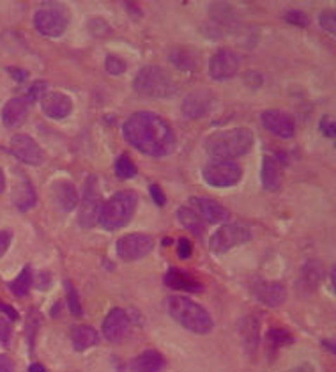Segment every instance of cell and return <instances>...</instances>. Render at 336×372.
Here are the masks:
<instances>
[{
    "label": "cell",
    "instance_id": "cell-1",
    "mask_svg": "<svg viewBox=\"0 0 336 372\" xmlns=\"http://www.w3.org/2000/svg\"><path fill=\"white\" fill-rule=\"evenodd\" d=\"M122 135L129 146L150 158H164L176 149V133L161 115L136 112L126 119Z\"/></svg>",
    "mask_w": 336,
    "mask_h": 372
},
{
    "label": "cell",
    "instance_id": "cell-2",
    "mask_svg": "<svg viewBox=\"0 0 336 372\" xmlns=\"http://www.w3.org/2000/svg\"><path fill=\"white\" fill-rule=\"evenodd\" d=\"M205 153L212 160H230L243 156L253 146V133L248 128H232L216 132L205 140Z\"/></svg>",
    "mask_w": 336,
    "mask_h": 372
},
{
    "label": "cell",
    "instance_id": "cell-3",
    "mask_svg": "<svg viewBox=\"0 0 336 372\" xmlns=\"http://www.w3.org/2000/svg\"><path fill=\"white\" fill-rule=\"evenodd\" d=\"M167 310L183 328L198 333V335H205L215 326L211 314L200 303L188 296H181V294L170 296L167 300Z\"/></svg>",
    "mask_w": 336,
    "mask_h": 372
},
{
    "label": "cell",
    "instance_id": "cell-4",
    "mask_svg": "<svg viewBox=\"0 0 336 372\" xmlns=\"http://www.w3.org/2000/svg\"><path fill=\"white\" fill-rule=\"evenodd\" d=\"M138 206V197L133 190H121L101 206L97 222L104 231H119L129 223Z\"/></svg>",
    "mask_w": 336,
    "mask_h": 372
},
{
    "label": "cell",
    "instance_id": "cell-5",
    "mask_svg": "<svg viewBox=\"0 0 336 372\" xmlns=\"http://www.w3.org/2000/svg\"><path fill=\"white\" fill-rule=\"evenodd\" d=\"M133 89L140 94V96L147 98H170L176 93V83H174L172 76L168 75L160 66H147V68L140 69L136 76L133 79Z\"/></svg>",
    "mask_w": 336,
    "mask_h": 372
},
{
    "label": "cell",
    "instance_id": "cell-6",
    "mask_svg": "<svg viewBox=\"0 0 336 372\" xmlns=\"http://www.w3.org/2000/svg\"><path fill=\"white\" fill-rule=\"evenodd\" d=\"M202 178L212 188H230L243 178V170L236 161L212 160L202 168Z\"/></svg>",
    "mask_w": 336,
    "mask_h": 372
},
{
    "label": "cell",
    "instance_id": "cell-7",
    "mask_svg": "<svg viewBox=\"0 0 336 372\" xmlns=\"http://www.w3.org/2000/svg\"><path fill=\"white\" fill-rule=\"evenodd\" d=\"M101 192L97 186L96 175H89L83 186L82 201H80L78 209V223L85 229L92 227L97 222V216L101 211Z\"/></svg>",
    "mask_w": 336,
    "mask_h": 372
},
{
    "label": "cell",
    "instance_id": "cell-8",
    "mask_svg": "<svg viewBox=\"0 0 336 372\" xmlns=\"http://www.w3.org/2000/svg\"><path fill=\"white\" fill-rule=\"evenodd\" d=\"M251 240L250 229L239 223H229V226H222L209 240V248L215 254H225L230 248L243 245Z\"/></svg>",
    "mask_w": 336,
    "mask_h": 372
},
{
    "label": "cell",
    "instance_id": "cell-9",
    "mask_svg": "<svg viewBox=\"0 0 336 372\" xmlns=\"http://www.w3.org/2000/svg\"><path fill=\"white\" fill-rule=\"evenodd\" d=\"M115 248H117V255L122 259V261L131 262L149 255L154 248V241L149 234L135 233L119 238L117 247Z\"/></svg>",
    "mask_w": 336,
    "mask_h": 372
},
{
    "label": "cell",
    "instance_id": "cell-10",
    "mask_svg": "<svg viewBox=\"0 0 336 372\" xmlns=\"http://www.w3.org/2000/svg\"><path fill=\"white\" fill-rule=\"evenodd\" d=\"M237 71H239V57L236 55V52L229 50V48H222L216 52L209 62V75L216 82L234 79Z\"/></svg>",
    "mask_w": 336,
    "mask_h": 372
},
{
    "label": "cell",
    "instance_id": "cell-11",
    "mask_svg": "<svg viewBox=\"0 0 336 372\" xmlns=\"http://www.w3.org/2000/svg\"><path fill=\"white\" fill-rule=\"evenodd\" d=\"M11 153L27 165H34L36 167V165L44 163V151L41 149V146L32 136L25 135V133H18V135L13 136Z\"/></svg>",
    "mask_w": 336,
    "mask_h": 372
},
{
    "label": "cell",
    "instance_id": "cell-12",
    "mask_svg": "<svg viewBox=\"0 0 336 372\" xmlns=\"http://www.w3.org/2000/svg\"><path fill=\"white\" fill-rule=\"evenodd\" d=\"M262 126L278 139H292L296 133V122L282 110H265L260 114Z\"/></svg>",
    "mask_w": 336,
    "mask_h": 372
},
{
    "label": "cell",
    "instance_id": "cell-13",
    "mask_svg": "<svg viewBox=\"0 0 336 372\" xmlns=\"http://www.w3.org/2000/svg\"><path fill=\"white\" fill-rule=\"evenodd\" d=\"M66 18L57 9H41L34 15V27L44 37L62 36L66 29Z\"/></svg>",
    "mask_w": 336,
    "mask_h": 372
},
{
    "label": "cell",
    "instance_id": "cell-14",
    "mask_svg": "<svg viewBox=\"0 0 336 372\" xmlns=\"http://www.w3.org/2000/svg\"><path fill=\"white\" fill-rule=\"evenodd\" d=\"M129 326L128 314L122 308H112L103 321V333L110 342H121L129 333Z\"/></svg>",
    "mask_w": 336,
    "mask_h": 372
},
{
    "label": "cell",
    "instance_id": "cell-15",
    "mask_svg": "<svg viewBox=\"0 0 336 372\" xmlns=\"http://www.w3.org/2000/svg\"><path fill=\"white\" fill-rule=\"evenodd\" d=\"M41 108L50 119H66L73 112V101L61 91H48L41 100Z\"/></svg>",
    "mask_w": 336,
    "mask_h": 372
},
{
    "label": "cell",
    "instance_id": "cell-16",
    "mask_svg": "<svg viewBox=\"0 0 336 372\" xmlns=\"http://www.w3.org/2000/svg\"><path fill=\"white\" fill-rule=\"evenodd\" d=\"M212 105V94L211 91L205 89H198V91H191L183 101V114L190 119H198L202 115H205L209 112Z\"/></svg>",
    "mask_w": 336,
    "mask_h": 372
},
{
    "label": "cell",
    "instance_id": "cell-17",
    "mask_svg": "<svg viewBox=\"0 0 336 372\" xmlns=\"http://www.w3.org/2000/svg\"><path fill=\"white\" fill-rule=\"evenodd\" d=\"M191 204L195 206V209L198 211L200 219L204 220V223H222L230 219V213L220 202H216L215 199L198 197L193 199Z\"/></svg>",
    "mask_w": 336,
    "mask_h": 372
},
{
    "label": "cell",
    "instance_id": "cell-18",
    "mask_svg": "<svg viewBox=\"0 0 336 372\" xmlns=\"http://www.w3.org/2000/svg\"><path fill=\"white\" fill-rule=\"evenodd\" d=\"M27 114H29V105L23 98H11L8 103L2 107V122L6 128L13 129L18 128L23 121H25Z\"/></svg>",
    "mask_w": 336,
    "mask_h": 372
},
{
    "label": "cell",
    "instance_id": "cell-19",
    "mask_svg": "<svg viewBox=\"0 0 336 372\" xmlns=\"http://www.w3.org/2000/svg\"><path fill=\"white\" fill-rule=\"evenodd\" d=\"M52 194H54L55 204L62 211H73L78 206V192L76 186L69 181H57L52 186Z\"/></svg>",
    "mask_w": 336,
    "mask_h": 372
},
{
    "label": "cell",
    "instance_id": "cell-20",
    "mask_svg": "<svg viewBox=\"0 0 336 372\" xmlns=\"http://www.w3.org/2000/svg\"><path fill=\"white\" fill-rule=\"evenodd\" d=\"M164 284H167L170 289L188 291V293H200V291L204 289V286H202L195 277L188 275V273L183 272V269H176V268H172L167 275H164Z\"/></svg>",
    "mask_w": 336,
    "mask_h": 372
},
{
    "label": "cell",
    "instance_id": "cell-21",
    "mask_svg": "<svg viewBox=\"0 0 336 372\" xmlns=\"http://www.w3.org/2000/svg\"><path fill=\"white\" fill-rule=\"evenodd\" d=\"M262 186L268 192H278L282 186V168L280 163L272 156L262 158V168H260Z\"/></svg>",
    "mask_w": 336,
    "mask_h": 372
},
{
    "label": "cell",
    "instance_id": "cell-22",
    "mask_svg": "<svg viewBox=\"0 0 336 372\" xmlns=\"http://www.w3.org/2000/svg\"><path fill=\"white\" fill-rule=\"evenodd\" d=\"M13 204L20 211H27L36 204V192L27 179H20V182H16L15 188H13Z\"/></svg>",
    "mask_w": 336,
    "mask_h": 372
},
{
    "label": "cell",
    "instance_id": "cell-23",
    "mask_svg": "<svg viewBox=\"0 0 336 372\" xmlns=\"http://www.w3.org/2000/svg\"><path fill=\"white\" fill-rule=\"evenodd\" d=\"M255 294H257L258 300L268 305V307H278V305H282L283 301H285L287 296L285 287L278 282L262 284V286L257 287Z\"/></svg>",
    "mask_w": 336,
    "mask_h": 372
},
{
    "label": "cell",
    "instance_id": "cell-24",
    "mask_svg": "<svg viewBox=\"0 0 336 372\" xmlns=\"http://www.w3.org/2000/svg\"><path fill=\"white\" fill-rule=\"evenodd\" d=\"M164 367V358L160 351H143L140 356L133 361V371L135 372H160Z\"/></svg>",
    "mask_w": 336,
    "mask_h": 372
},
{
    "label": "cell",
    "instance_id": "cell-25",
    "mask_svg": "<svg viewBox=\"0 0 336 372\" xmlns=\"http://www.w3.org/2000/svg\"><path fill=\"white\" fill-rule=\"evenodd\" d=\"M177 219H179V222L183 223L188 231H191V233L197 234V236H200V234L204 233V220L200 219V215H198V211L195 209V206L191 204V202L190 204L181 206V208L177 209Z\"/></svg>",
    "mask_w": 336,
    "mask_h": 372
},
{
    "label": "cell",
    "instance_id": "cell-26",
    "mask_svg": "<svg viewBox=\"0 0 336 372\" xmlns=\"http://www.w3.org/2000/svg\"><path fill=\"white\" fill-rule=\"evenodd\" d=\"M97 332L89 325H78L71 332V342L76 351H85L97 344Z\"/></svg>",
    "mask_w": 336,
    "mask_h": 372
},
{
    "label": "cell",
    "instance_id": "cell-27",
    "mask_svg": "<svg viewBox=\"0 0 336 372\" xmlns=\"http://www.w3.org/2000/svg\"><path fill=\"white\" fill-rule=\"evenodd\" d=\"M32 269H30V266H25L22 273L9 284V287H11V291L16 296H25L30 291V286H32Z\"/></svg>",
    "mask_w": 336,
    "mask_h": 372
},
{
    "label": "cell",
    "instance_id": "cell-28",
    "mask_svg": "<svg viewBox=\"0 0 336 372\" xmlns=\"http://www.w3.org/2000/svg\"><path fill=\"white\" fill-rule=\"evenodd\" d=\"M115 174L119 179H131L136 175V167L128 154H121L115 161Z\"/></svg>",
    "mask_w": 336,
    "mask_h": 372
},
{
    "label": "cell",
    "instance_id": "cell-29",
    "mask_svg": "<svg viewBox=\"0 0 336 372\" xmlns=\"http://www.w3.org/2000/svg\"><path fill=\"white\" fill-rule=\"evenodd\" d=\"M47 93H48V83L43 82V80H37V82H34L32 86L27 89V94H25V98H23V100L27 101V105L36 103V101L43 100V96Z\"/></svg>",
    "mask_w": 336,
    "mask_h": 372
},
{
    "label": "cell",
    "instance_id": "cell-30",
    "mask_svg": "<svg viewBox=\"0 0 336 372\" xmlns=\"http://www.w3.org/2000/svg\"><path fill=\"white\" fill-rule=\"evenodd\" d=\"M318 23H320V27L325 33L336 37V11H332V9L322 11L320 15H318Z\"/></svg>",
    "mask_w": 336,
    "mask_h": 372
},
{
    "label": "cell",
    "instance_id": "cell-31",
    "mask_svg": "<svg viewBox=\"0 0 336 372\" xmlns=\"http://www.w3.org/2000/svg\"><path fill=\"white\" fill-rule=\"evenodd\" d=\"M269 342H271V346L275 347V349H278V347L292 342V337H290V333L285 332V330L272 328L271 332H269Z\"/></svg>",
    "mask_w": 336,
    "mask_h": 372
},
{
    "label": "cell",
    "instance_id": "cell-32",
    "mask_svg": "<svg viewBox=\"0 0 336 372\" xmlns=\"http://www.w3.org/2000/svg\"><path fill=\"white\" fill-rule=\"evenodd\" d=\"M66 289H68V307L71 310L73 315H82V307H80V300L78 294H76V289L71 286V282H66Z\"/></svg>",
    "mask_w": 336,
    "mask_h": 372
},
{
    "label": "cell",
    "instance_id": "cell-33",
    "mask_svg": "<svg viewBox=\"0 0 336 372\" xmlns=\"http://www.w3.org/2000/svg\"><path fill=\"white\" fill-rule=\"evenodd\" d=\"M170 61H172L174 64H176L177 68H181V69H193L195 68L193 59L188 57L186 52L184 50L172 52V55H170Z\"/></svg>",
    "mask_w": 336,
    "mask_h": 372
},
{
    "label": "cell",
    "instance_id": "cell-34",
    "mask_svg": "<svg viewBox=\"0 0 336 372\" xmlns=\"http://www.w3.org/2000/svg\"><path fill=\"white\" fill-rule=\"evenodd\" d=\"M104 68L110 75H122L126 71V62L121 57H115V55H108L107 61H104Z\"/></svg>",
    "mask_w": 336,
    "mask_h": 372
},
{
    "label": "cell",
    "instance_id": "cell-35",
    "mask_svg": "<svg viewBox=\"0 0 336 372\" xmlns=\"http://www.w3.org/2000/svg\"><path fill=\"white\" fill-rule=\"evenodd\" d=\"M285 20L289 23H292V25H297V27H308V23H310L308 16L304 15L303 11H297V9H292V11H287L285 13Z\"/></svg>",
    "mask_w": 336,
    "mask_h": 372
},
{
    "label": "cell",
    "instance_id": "cell-36",
    "mask_svg": "<svg viewBox=\"0 0 336 372\" xmlns=\"http://www.w3.org/2000/svg\"><path fill=\"white\" fill-rule=\"evenodd\" d=\"M9 339H11V319L0 314V342L8 344Z\"/></svg>",
    "mask_w": 336,
    "mask_h": 372
},
{
    "label": "cell",
    "instance_id": "cell-37",
    "mask_svg": "<svg viewBox=\"0 0 336 372\" xmlns=\"http://www.w3.org/2000/svg\"><path fill=\"white\" fill-rule=\"evenodd\" d=\"M318 128H320V132L324 133L325 136H329V139H335L336 140V119L324 117L320 121V124H318Z\"/></svg>",
    "mask_w": 336,
    "mask_h": 372
},
{
    "label": "cell",
    "instance_id": "cell-38",
    "mask_svg": "<svg viewBox=\"0 0 336 372\" xmlns=\"http://www.w3.org/2000/svg\"><path fill=\"white\" fill-rule=\"evenodd\" d=\"M149 194H150V199L154 201V204L156 206H164V202H167V197H164V194L161 192V188L157 185H150L149 186Z\"/></svg>",
    "mask_w": 336,
    "mask_h": 372
},
{
    "label": "cell",
    "instance_id": "cell-39",
    "mask_svg": "<svg viewBox=\"0 0 336 372\" xmlns=\"http://www.w3.org/2000/svg\"><path fill=\"white\" fill-rule=\"evenodd\" d=\"M191 252H193V248H191L190 240H186V238H181L179 243H177V255H179L181 259H188L191 255Z\"/></svg>",
    "mask_w": 336,
    "mask_h": 372
},
{
    "label": "cell",
    "instance_id": "cell-40",
    "mask_svg": "<svg viewBox=\"0 0 336 372\" xmlns=\"http://www.w3.org/2000/svg\"><path fill=\"white\" fill-rule=\"evenodd\" d=\"M13 234L11 231H0V257L8 252L9 245H11Z\"/></svg>",
    "mask_w": 336,
    "mask_h": 372
},
{
    "label": "cell",
    "instance_id": "cell-41",
    "mask_svg": "<svg viewBox=\"0 0 336 372\" xmlns=\"http://www.w3.org/2000/svg\"><path fill=\"white\" fill-rule=\"evenodd\" d=\"M0 372H15V361L8 354H0Z\"/></svg>",
    "mask_w": 336,
    "mask_h": 372
},
{
    "label": "cell",
    "instance_id": "cell-42",
    "mask_svg": "<svg viewBox=\"0 0 336 372\" xmlns=\"http://www.w3.org/2000/svg\"><path fill=\"white\" fill-rule=\"evenodd\" d=\"M0 312H4V315H8V318L11 319V321L18 319V314H16L15 308L9 307V305H6V303H2V301H0Z\"/></svg>",
    "mask_w": 336,
    "mask_h": 372
},
{
    "label": "cell",
    "instance_id": "cell-43",
    "mask_svg": "<svg viewBox=\"0 0 336 372\" xmlns=\"http://www.w3.org/2000/svg\"><path fill=\"white\" fill-rule=\"evenodd\" d=\"M50 282L52 279L47 272L40 273V277H37V287H40V289H47V287L50 286Z\"/></svg>",
    "mask_w": 336,
    "mask_h": 372
},
{
    "label": "cell",
    "instance_id": "cell-44",
    "mask_svg": "<svg viewBox=\"0 0 336 372\" xmlns=\"http://www.w3.org/2000/svg\"><path fill=\"white\" fill-rule=\"evenodd\" d=\"M8 71L11 73V75L15 76V80H18V82H23V80H27V76H29V73H27V71H23V69H15V68H9Z\"/></svg>",
    "mask_w": 336,
    "mask_h": 372
},
{
    "label": "cell",
    "instance_id": "cell-45",
    "mask_svg": "<svg viewBox=\"0 0 336 372\" xmlns=\"http://www.w3.org/2000/svg\"><path fill=\"white\" fill-rule=\"evenodd\" d=\"M322 347H324V349H328L329 353L336 354V337H335V339L322 340Z\"/></svg>",
    "mask_w": 336,
    "mask_h": 372
},
{
    "label": "cell",
    "instance_id": "cell-46",
    "mask_svg": "<svg viewBox=\"0 0 336 372\" xmlns=\"http://www.w3.org/2000/svg\"><path fill=\"white\" fill-rule=\"evenodd\" d=\"M29 372H47V368H44L41 364H32L29 367Z\"/></svg>",
    "mask_w": 336,
    "mask_h": 372
},
{
    "label": "cell",
    "instance_id": "cell-47",
    "mask_svg": "<svg viewBox=\"0 0 336 372\" xmlns=\"http://www.w3.org/2000/svg\"><path fill=\"white\" fill-rule=\"evenodd\" d=\"M6 190V175L4 172H2V168H0V194Z\"/></svg>",
    "mask_w": 336,
    "mask_h": 372
},
{
    "label": "cell",
    "instance_id": "cell-48",
    "mask_svg": "<svg viewBox=\"0 0 336 372\" xmlns=\"http://www.w3.org/2000/svg\"><path fill=\"white\" fill-rule=\"evenodd\" d=\"M331 286H332V291H335V294H336V268L332 269V273H331Z\"/></svg>",
    "mask_w": 336,
    "mask_h": 372
},
{
    "label": "cell",
    "instance_id": "cell-49",
    "mask_svg": "<svg viewBox=\"0 0 336 372\" xmlns=\"http://www.w3.org/2000/svg\"><path fill=\"white\" fill-rule=\"evenodd\" d=\"M289 372H310V371H308L306 367H297V368H292V371H289Z\"/></svg>",
    "mask_w": 336,
    "mask_h": 372
}]
</instances>
